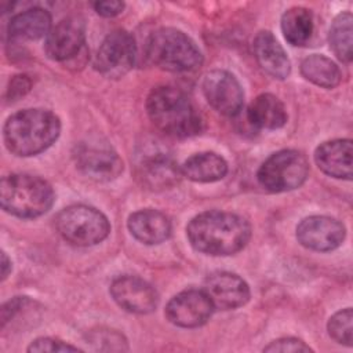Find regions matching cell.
I'll return each instance as SVG.
<instances>
[{"label": "cell", "mask_w": 353, "mask_h": 353, "mask_svg": "<svg viewBox=\"0 0 353 353\" xmlns=\"http://www.w3.org/2000/svg\"><path fill=\"white\" fill-rule=\"evenodd\" d=\"M203 94L218 113L233 117L239 114L244 103V91L239 80L228 70L208 72L201 83Z\"/></svg>", "instance_id": "11"}, {"label": "cell", "mask_w": 353, "mask_h": 353, "mask_svg": "<svg viewBox=\"0 0 353 353\" xmlns=\"http://www.w3.org/2000/svg\"><path fill=\"white\" fill-rule=\"evenodd\" d=\"M309 175V161L302 152L283 149L270 154L259 167L256 179L272 193L288 192L299 188Z\"/></svg>", "instance_id": "7"}, {"label": "cell", "mask_w": 353, "mask_h": 353, "mask_svg": "<svg viewBox=\"0 0 353 353\" xmlns=\"http://www.w3.org/2000/svg\"><path fill=\"white\" fill-rule=\"evenodd\" d=\"M352 139H332L323 142L314 150L317 167L338 179H352Z\"/></svg>", "instance_id": "17"}, {"label": "cell", "mask_w": 353, "mask_h": 353, "mask_svg": "<svg viewBox=\"0 0 353 353\" xmlns=\"http://www.w3.org/2000/svg\"><path fill=\"white\" fill-rule=\"evenodd\" d=\"M181 174L193 182H216L228 174V163L214 152H201L183 161Z\"/></svg>", "instance_id": "22"}, {"label": "cell", "mask_w": 353, "mask_h": 353, "mask_svg": "<svg viewBox=\"0 0 353 353\" xmlns=\"http://www.w3.org/2000/svg\"><path fill=\"white\" fill-rule=\"evenodd\" d=\"M148 59L168 72H192L203 63V55L196 43L175 28H160L150 33L146 41Z\"/></svg>", "instance_id": "5"}, {"label": "cell", "mask_w": 353, "mask_h": 353, "mask_svg": "<svg viewBox=\"0 0 353 353\" xmlns=\"http://www.w3.org/2000/svg\"><path fill=\"white\" fill-rule=\"evenodd\" d=\"M113 301L125 312L148 314L157 307L159 295L156 290L138 276H120L110 284Z\"/></svg>", "instance_id": "13"}, {"label": "cell", "mask_w": 353, "mask_h": 353, "mask_svg": "<svg viewBox=\"0 0 353 353\" xmlns=\"http://www.w3.org/2000/svg\"><path fill=\"white\" fill-rule=\"evenodd\" d=\"M252 48L255 59L262 70L279 80L288 77L291 72V62L287 57V52L272 32H259L254 39Z\"/></svg>", "instance_id": "18"}, {"label": "cell", "mask_w": 353, "mask_h": 353, "mask_svg": "<svg viewBox=\"0 0 353 353\" xmlns=\"http://www.w3.org/2000/svg\"><path fill=\"white\" fill-rule=\"evenodd\" d=\"M263 352H283V353H299V352H312V349L301 339L298 338H280L273 342H270L266 347H263Z\"/></svg>", "instance_id": "29"}, {"label": "cell", "mask_w": 353, "mask_h": 353, "mask_svg": "<svg viewBox=\"0 0 353 353\" xmlns=\"http://www.w3.org/2000/svg\"><path fill=\"white\" fill-rule=\"evenodd\" d=\"M281 32L292 46H306L313 34V15L305 7H291L281 17Z\"/></svg>", "instance_id": "23"}, {"label": "cell", "mask_w": 353, "mask_h": 353, "mask_svg": "<svg viewBox=\"0 0 353 353\" xmlns=\"http://www.w3.org/2000/svg\"><path fill=\"white\" fill-rule=\"evenodd\" d=\"M139 179L150 189H167L178 183L181 168L174 159L160 149H145L137 164Z\"/></svg>", "instance_id": "16"}, {"label": "cell", "mask_w": 353, "mask_h": 353, "mask_svg": "<svg viewBox=\"0 0 353 353\" xmlns=\"http://www.w3.org/2000/svg\"><path fill=\"white\" fill-rule=\"evenodd\" d=\"M85 41V26L80 17H68L59 21L46 37L44 50L52 61H68L76 57Z\"/></svg>", "instance_id": "14"}, {"label": "cell", "mask_w": 353, "mask_h": 353, "mask_svg": "<svg viewBox=\"0 0 353 353\" xmlns=\"http://www.w3.org/2000/svg\"><path fill=\"white\" fill-rule=\"evenodd\" d=\"M135 57L137 44L132 34L124 29H116L99 44L94 68L108 79H119L134 68Z\"/></svg>", "instance_id": "8"}, {"label": "cell", "mask_w": 353, "mask_h": 353, "mask_svg": "<svg viewBox=\"0 0 353 353\" xmlns=\"http://www.w3.org/2000/svg\"><path fill=\"white\" fill-rule=\"evenodd\" d=\"M32 87V80L26 74L14 76L10 80V85L7 88V98L8 101H15L23 97Z\"/></svg>", "instance_id": "30"}, {"label": "cell", "mask_w": 353, "mask_h": 353, "mask_svg": "<svg viewBox=\"0 0 353 353\" xmlns=\"http://www.w3.org/2000/svg\"><path fill=\"white\" fill-rule=\"evenodd\" d=\"M214 312V305L203 288L183 290L165 306L167 320L182 328H196L205 324Z\"/></svg>", "instance_id": "10"}, {"label": "cell", "mask_w": 353, "mask_h": 353, "mask_svg": "<svg viewBox=\"0 0 353 353\" xmlns=\"http://www.w3.org/2000/svg\"><path fill=\"white\" fill-rule=\"evenodd\" d=\"M345 236L343 223L327 215H310L296 226L298 241L313 251H332L343 243Z\"/></svg>", "instance_id": "12"}, {"label": "cell", "mask_w": 353, "mask_h": 353, "mask_svg": "<svg viewBox=\"0 0 353 353\" xmlns=\"http://www.w3.org/2000/svg\"><path fill=\"white\" fill-rule=\"evenodd\" d=\"M11 272V261L8 259L7 254L1 252V280H6L8 273Z\"/></svg>", "instance_id": "32"}, {"label": "cell", "mask_w": 353, "mask_h": 353, "mask_svg": "<svg viewBox=\"0 0 353 353\" xmlns=\"http://www.w3.org/2000/svg\"><path fill=\"white\" fill-rule=\"evenodd\" d=\"M55 226L65 241L77 247L95 245L103 241L110 232L106 215L84 204L63 208L55 218Z\"/></svg>", "instance_id": "6"}, {"label": "cell", "mask_w": 353, "mask_h": 353, "mask_svg": "<svg viewBox=\"0 0 353 353\" xmlns=\"http://www.w3.org/2000/svg\"><path fill=\"white\" fill-rule=\"evenodd\" d=\"M55 194L51 185L40 176L29 174H10L0 183L1 208L18 218H37L54 204Z\"/></svg>", "instance_id": "4"}, {"label": "cell", "mask_w": 353, "mask_h": 353, "mask_svg": "<svg viewBox=\"0 0 353 353\" xmlns=\"http://www.w3.org/2000/svg\"><path fill=\"white\" fill-rule=\"evenodd\" d=\"M77 350H80L77 346L69 345L63 341L50 338V336L37 338L28 346V352H37V353H43V352L58 353V352H77Z\"/></svg>", "instance_id": "28"}, {"label": "cell", "mask_w": 353, "mask_h": 353, "mask_svg": "<svg viewBox=\"0 0 353 353\" xmlns=\"http://www.w3.org/2000/svg\"><path fill=\"white\" fill-rule=\"evenodd\" d=\"M92 6H94V10L97 11V14H99V15H102L105 18L116 17V15L121 14L123 10H124V3L123 1H117V0L95 1Z\"/></svg>", "instance_id": "31"}, {"label": "cell", "mask_w": 353, "mask_h": 353, "mask_svg": "<svg viewBox=\"0 0 353 353\" xmlns=\"http://www.w3.org/2000/svg\"><path fill=\"white\" fill-rule=\"evenodd\" d=\"M127 226L130 233L141 243L153 245L165 241L171 234V222L165 214L145 208L132 212L128 216Z\"/></svg>", "instance_id": "19"}, {"label": "cell", "mask_w": 353, "mask_h": 353, "mask_svg": "<svg viewBox=\"0 0 353 353\" xmlns=\"http://www.w3.org/2000/svg\"><path fill=\"white\" fill-rule=\"evenodd\" d=\"M88 342L99 350H125L127 341L116 330L97 328L88 334Z\"/></svg>", "instance_id": "27"}, {"label": "cell", "mask_w": 353, "mask_h": 353, "mask_svg": "<svg viewBox=\"0 0 353 353\" xmlns=\"http://www.w3.org/2000/svg\"><path fill=\"white\" fill-rule=\"evenodd\" d=\"M247 119L251 125L263 130H277L287 123L284 103L273 94L258 95L247 109Z\"/></svg>", "instance_id": "21"}, {"label": "cell", "mask_w": 353, "mask_h": 353, "mask_svg": "<svg viewBox=\"0 0 353 353\" xmlns=\"http://www.w3.org/2000/svg\"><path fill=\"white\" fill-rule=\"evenodd\" d=\"M59 132L61 121L55 113L46 109H23L6 120L3 139L8 152L29 157L48 149Z\"/></svg>", "instance_id": "2"}, {"label": "cell", "mask_w": 353, "mask_h": 353, "mask_svg": "<svg viewBox=\"0 0 353 353\" xmlns=\"http://www.w3.org/2000/svg\"><path fill=\"white\" fill-rule=\"evenodd\" d=\"M51 30V15L40 7L29 8L17 14L8 23V37L12 41L39 40L47 37Z\"/></svg>", "instance_id": "20"}, {"label": "cell", "mask_w": 353, "mask_h": 353, "mask_svg": "<svg viewBox=\"0 0 353 353\" xmlns=\"http://www.w3.org/2000/svg\"><path fill=\"white\" fill-rule=\"evenodd\" d=\"M73 160L81 174L98 182L113 181L123 172V160L106 142L77 143L73 149Z\"/></svg>", "instance_id": "9"}, {"label": "cell", "mask_w": 353, "mask_h": 353, "mask_svg": "<svg viewBox=\"0 0 353 353\" xmlns=\"http://www.w3.org/2000/svg\"><path fill=\"white\" fill-rule=\"evenodd\" d=\"M210 296L214 309L230 310L245 305L251 291L248 284L236 273L214 272L207 276L203 288Z\"/></svg>", "instance_id": "15"}, {"label": "cell", "mask_w": 353, "mask_h": 353, "mask_svg": "<svg viewBox=\"0 0 353 353\" xmlns=\"http://www.w3.org/2000/svg\"><path fill=\"white\" fill-rule=\"evenodd\" d=\"M353 17L349 11L341 12L335 17L332 21V25L330 28L328 41L330 47L332 48L336 58L342 62L349 63L353 58Z\"/></svg>", "instance_id": "25"}, {"label": "cell", "mask_w": 353, "mask_h": 353, "mask_svg": "<svg viewBox=\"0 0 353 353\" xmlns=\"http://www.w3.org/2000/svg\"><path fill=\"white\" fill-rule=\"evenodd\" d=\"M301 73L306 80L323 88H334L342 79L338 65L320 54L306 57L301 62Z\"/></svg>", "instance_id": "24"}, {"label": "cell", "mask_w": 353, "mask_h": 353, "mask_svg": "<svg viewBox=\"0 0 353 353\" xmlns=\"http://www.w3.org/2000/svg\"><path fill=\"white\" fill-rule=\"evenodd\" d=\"M186 236L192 247L212 256H226L241 251L251 237L247 219L226 211H205L186 226Z\"/></svg>", "instance_id": "1"}, {"label": "cell", "mask_w": 353, "mask_h": 353, "mask_svg": "<svg viewBox=\"0 0 353 353\" xmlns=\"http://www.w3.org/2000/svg\"><path fill=\"white\" fill-rule=\"evenodd\" d=\"M352 320L353 314L350 307L342 309L332 314L327 324L330 336L341 345L352 346Z\"/></svg>", "instance_id": "26"}, {"label": "cell", "mask_w": 353, "mask_h": 353, "mask_svg": "<svg viewBox=\"0 0 353 353\" xmlns=\"http://www.w3.org/2000/svg\"><path fill=\"white\" fill-rule=\"evenodd\" d=\"M146 112L157 130L172 138H189L200 134L203 120L179 88L172 85L154 87L146 99Z\"/></svg>", "instance_id": "3"}]
</instances>
